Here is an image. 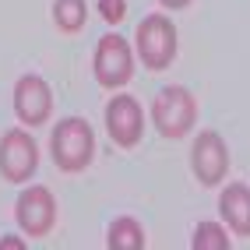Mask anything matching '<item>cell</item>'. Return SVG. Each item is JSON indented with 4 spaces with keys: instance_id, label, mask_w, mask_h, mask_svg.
<instances>
[{
    "instance_id": "obj_15",
    "label": "cell",
    "mask_w": 250,
    "mask_h": 250,
    "mask_svg": "<svg viewBox=\"0 0 250 250\" xmlns=\"http://www.w3.org/2000/svg\"><path fill=\"white\" fill-rule=\"evenodd\" d=\"M0 247H21V250H25V240H21V236H4V240H0Z\"/></svg>"
},
{
    "instance_id": "obj_11",
    "label": "cell",
    "mask_w": 250,
    "mask_h": 250,
    "mask_svg": "<svg viewBox=\"0 0 250 250\" xmlns=\"http://www.w3.org/2000/svg\"><path fill=\"white\" fill-rule=\"evenodd\" d=\"M109 247L113 250H141L145 247V232H141V226L134 222V219H116L113 226H109Z\"/></svg>"
},
{
    "instance_id": "obj_12",
    "label": "cell",
    "mask_w": 250,
    "mask_h": 250,
    "mask_svg": "<svg viewBox=\"0 0 250 250\" xmlns=\"http://www.w3.org/2000/svg\"><path fill=\"white\" fill-rule=\"evenodd\" d=\"M53 18L63 32H81L85 28V18H88V7H85V0H57Z\"/></svg>"
},
{
    "instance_id": "obj_8",
    "label": "cell",
    "mask_w": 250,
    "mask_h": 250,
    "mask_svg": "<svg viewBox=\"0 0 250 250\" xmlns=\"http://www.w3.org/2000/svg\"><path fill=\"white\" fill-rule=\"evenodd\" d=\"M106 127H109V138L120 148H134L141 141V130H145V116H141L138 99L134 95H116L106 106Z\"/></svg>"
},
{
    "instance_id": "obj_9",
    "label": "cell",
    "mask_w": 250,
    "mask_h": 250,
    "mask_svg": "<svg viewBox=\"0 0 250 250\" xmlns=\"http://www.w3.org/2000/svg\"><path fill=\"white\" fill-rule=\"evenodd\" d=\"M49 109H53V95H49V85L39 74H25L18 85H14V113L18 120L28 127L46 124Z\"/></svg>"
},
{
    "instance_id": "obj_4",
    "label": "cell",
    "mask_w": 250,
    "mask_h": 250,
    "mask_svg": "<svg viewBox=\"0 0 250 250\" xmlns=\"http://www.w3.org/2000/svg\"><path fill=\"white\" fill-rule=\"evenodd\" d=\"M95 78L103 88H120L130 81V74H134V53H130V42L124 36H116V32H109V36L99 39L95 46Z\"/></svg>"
},
{
    "instance_id": "obj_13",
    "label": "cell",
    "mask_w": 250,
    "mask_h": 250,
    "mask_svg": "<svg viewBox=\"0 0 250 250\" xmlns=\"http://www.w3.org/2000/svg\"><path fill=\"white\" fill-rule=\"evenodd\" d=\"M194 250H229V236L219 222H201L194 232Z\"/></svg>"
},
{
    "instance_id": "obj_16",
    "label": "cell",
    "mask_w": 250,
    "mask_h": 250,
    "mask_svg": "<svg viewBox=\"0 0 250 250\" xmlns=\"http://www.w3.org/2000/svg\"><path fill=\"white\" fill-rule=\"evenodd\" d=\"M162 4H166V7H173V11H176V7H187V4H190V0H162Z\"/></svg>"
},
{
    "instance_id": "obj_5",
    "label": "cell",
    "mask_w": 250,
    "mask_h": 250,
    "mask_svg": "<svg viewBox=\"0 0 250 250\" xmlns=\"http://www.w3.org/2000/svg\"><path fill=\"white\" fill-rule=\"evenodd\" d=\"M39 169V148L28 130L14 127L0 138V176L11 183H25Z\"/></svg>"
},
{
    "instance_id": "obj_6",
    "label": "cell",
    "mask_w": 250,
    "mask_h": 250,
    "mask_svg": "<svg viewBox=\"0 0 250 250\" xmlns=\"http://www.w3.org/2000/svg\"><path fill=\"white\" fill-rule=\"evenodd\" d=\"M14 215H18V226L28 236H46L57 222V201L46 187H28L14 205Z\"/></svg>"
},
{
    "instance_id": "obj_10",
    "label": "cell",
    "mask_w": 250,
    "mask_h": 250,
    "mask_svg": "<svg viewBox=\"0 0 250 250\" xmlns=\"http://www.w3.org/2000/svg\"><path fill=\"white\" fill-rule=\"evenodd\" d=\"M222 219L229 222L232 232H240V236H250V187L247 183H229L222 190Z\"/></svg>"
},
{
    "instance_id": "obj_3",
    "label": "cell",
    "mask_w": 250,
    "mask_h": 250,
    "mask_svg": "<svg viewBox=\"0 0 250 250\" xmlns=\"http://www.w3.org/2000/svg\"><path fill=\"white\" fill-rule=\"evenodd\" d=\"M138 57L148 71H162L169 67L176 57V28L169 18L162 14H148L138 25Z\"/></svg>"
},
{
    "instance_id": "obj_1",
    "label": "cell",
    "mask_w": 250,
    "mask_h": 250,
    "mask_svg": "<svg viewBox=\"0 0 250 250\" xmlns=\"http://www.w3.org/2000/svg\"><path fill=\"white\" fill-rule=\"evenodd\" d=\"M49 152H53V162L63 173H81L95 155V138L88 120L81 116H67L53 127V141H49Z\"/></svg>"
},
{
    "instance_id": "obj_14",
    "label": "cell",
    "mask_w": 250,
    "mask_h": 250,
    "mask_svg": "<svg viewBox=\"0 0 250 250\" xmlns=\"http://www.w3.org/2000/svg\"><path fill=\"white\" fill-rule=\"evenodd\" d=\"M99 14L106 18V25H120L127 14V0H99Z\"/></svg>"
},
{
    "instance_id": "obj_7",
    "label": "cell",
    "mask_w": 250,
    "mask_h": 250,
    "mask_svg": "<svg viewBox=\"0 0 250 250\" xmlns=\"http://www.w3.org/2000/svg\"><path fill=\"white\" fill-rule=\"evenodd\" d=\"M190 162H194V176L205 183V187H215L226 173H229V152H226V141L215 134V130H205L197 134L194 141V152H190Z\"/></svg>"
},
{
    "instance_id": "obj_2",
    "label": "cell",
    "mask_w": 250,
    "mask_h": 250,
    "mask_svg": "<svg viewBox=\"0 0 250 250\" xmlns=\"http://www.w3.org/2000/svg\"><path fill=\"white\" fill-rule=\"evenodd\" d=\"M152 120H155V127H159L162 138H183L194 127V120H197L194 95L187 88H180V85L162 88L155 95V103H152Z\"/></svg>"
}]
</instances>
